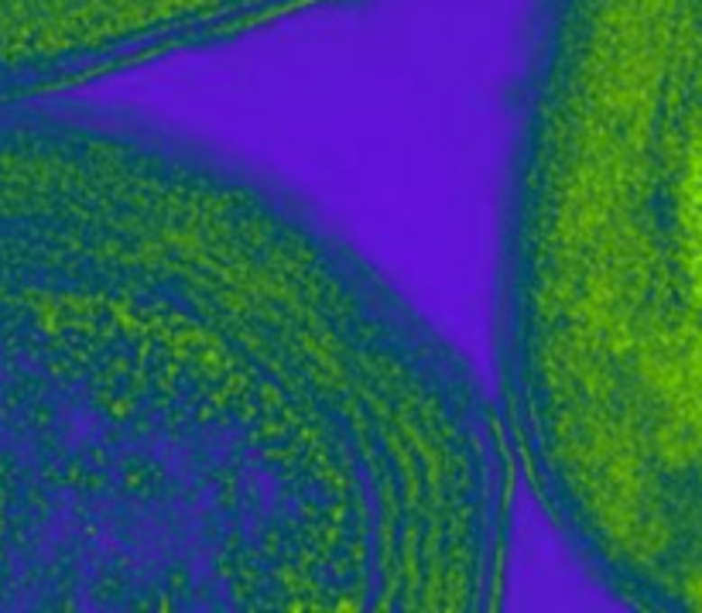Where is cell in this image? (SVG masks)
<instances>
[{"mask_svg":"<svg viewBox=\"0 0 702 613\" xmlns=\"http://www.w3.org/2000/svg\"><path fill=\"white\" fill-rule=\"evenodd\" d=\"M517 483L494 388L291 192L0 100V610H490Z\"/></svg>","mask_w":702,"mask_h":613,"instance_id":"cell-1","label":"cell"},{"mask_svg":"<svg viewBox=\"0 0 702 613\" xmlns=\"http://www.w3.org/2000/svg\"><path fill=\"white\" fill-rule=\"evenodd\" d=\"M521 480L610 593L702 613V0H545L497 264Z\"/></svg>","mask_w":702,"mask_h":613,"instance_id":"cell-2","label":"cell"},{"mask_svg":"<svg viewBox=\"0 0 702 613\" xmlns=\"http://www.w3.org/2000/svg\"><path fill=\"white\" fill-rule=\"evenodd\" d=\"M308 4L319 0H0V100L59 96Z\"/></svg>","mask_w":702,"mask_h":613,"instance_id":"cell-3","label":"cell"}]
</instances>
